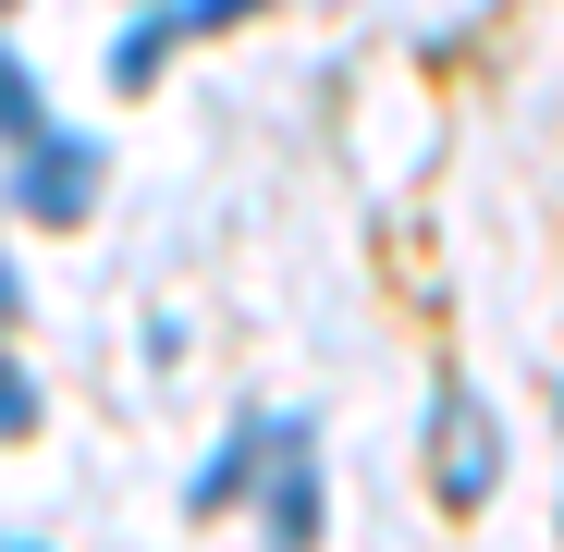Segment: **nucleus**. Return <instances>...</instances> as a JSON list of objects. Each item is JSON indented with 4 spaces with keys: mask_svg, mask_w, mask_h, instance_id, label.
<instances>
[{
    "mask_svg": "<svg viewBox=\"0 0 564 552\" xmlns=\"http://www.w3.org/2000/svg\"><path fill=\"white\" fill-rule=\"evenodd\" d=\"M234 13H258V0H172V13H148V25H123V50H111V86H148L172 37H197V25H234Z\"/></svg>",
    "mask_w": 564,
    "mask_h": 552,
    "instance_id": "2",
    "label": "nucleus"
},
{
    "mask_svg": "<svg viewBox=\"0 0 564 552\" xmlns=\"http://www.w3.org/2000/svg\"><path fill=\"white\" fill-rule=\"evenodd\" d=\"M270 454H282V467H270V540H307V528H319V491H307V430L282 418V430H270Z\"/></svg>",
    "mask_w": 564,
    "mask_h": 552,
    "instance_id": "4",
    "label": "nucleus"
},
{
    "mask_svg": "<svg viewBox=\"0 0 564 552\" xmlns=\"http://www.w3.org/2000/svg\"><path fill=\"white\" fill-rule=\"evenodd\" d=\"M0 430H37V381H25L13 356H0Z\"/></svg>",
    "mask_w": 564,
    "mask_h": 552,
    "instance_id": "6",
    "label": "nucleus"
},
{
    "mask_svg": "<svg viewBox=\"0 0 564 552\" xmlns=\"http://www.w3.org/2000/svg\"><path fill=\"white\" fill-rule=\"evenodd\" d=\"M13 197H25L37 221H86V209H99V148L62 136V123H37V136H25V172H13Z\"/></svg>",
    "mask_w": 564,
    "mask_h": 552,
    "instance_id": "1",
    "label": "nucleus"
},
{
    "mask_svg": "<svg viewBox=\"0 0 564 552\" xmlns=\"http://www.w3.org/2000/svg\"><path fill=\"white\" fill-rule=\"evenodd\" d=\"M13 307H25V283H13V258H0V320H13Z\"/></svg>",
    "mask_w": 564,
    "mask_h": 552,
    "instance_id": "7",
    "label": "nucleus"
},
{
    "mask_svg": "<svg viewBox=\"0 0 564 552\" xmlns=\"http://www.w3.org/2000/svg\"><path fill=\"white\" fill-rule=\"evenodd\" d=\"M37 123H50V111H37V74L0 50V136H37Z\"/></svg>",
    "mask_w": 564,
    "mask_h": 552,
    "instance_id": "5",
    "label": "nucleus"
},
{
    "mask_svg": "<svg viewBox=\"0 0 564 552\" xmlns=\"http://www.w3.org/2000/svg\"><path fill=\"white\" fill-rule=\"evenodd\" d=\"M491 467H503V454H491V418L454 393V405H442V491H454V504H479V491H491Z\"/></svg>",
    "mask_w": 564,
    "mask_h": 552,
    "instance_id": "3",
    "label": "nucleus"
}]
</instances>
